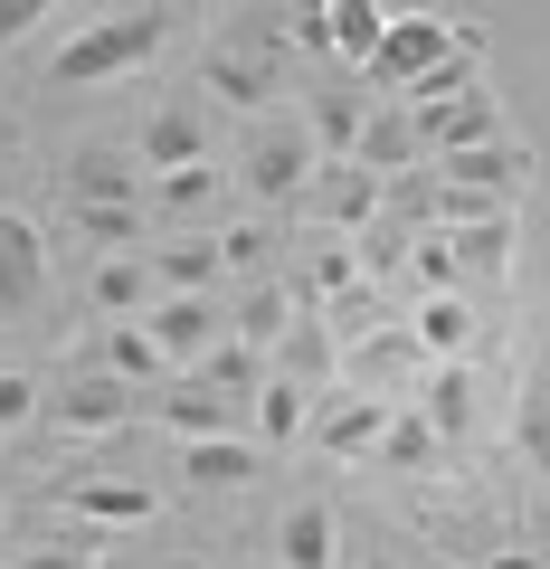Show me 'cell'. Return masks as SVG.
<instances>
[{
  "label": "cell",
  "instance_id": "cell-1",
  "mask_svg": "<svg viewBox=\"0 0 550 569\" xmlns=\"http://www.w3.org/2000/svg\"><path fill=\"white\" fill-rule=\"evenodd\" d=\"M171 20H181V10H123V20H86L77 39L48 58V86H104V77H133V67H143L152 48L171 39Z\"/></svg>",
  "mask_w": 550,
  "mask_h": 569
},
{
  "label": "cell",
  "instance_id": "cell-2",
  "mask_svg": "<svg viewBox=\"0 0 550 569\" xmlns=\"http://www.w3.org/2000/svg\"><path fill=\"white\" fill-rule=\"evenodd\" d=\"M447 58H456V29L447 20H428V10H389V39H380V58H370V86H408V96H418Z\"/></svg>",
  "mask_w": 550,
  "mask_h": 569
},
{
  "label": "cell",
  "instance_id": "cell-3",
  "mask_svg": "<svg viewBox=\"0 0 550 569\" xmlns=\"http://www.w3.org/2000/svg\"><path fill=\"white\" fill-rule=\"evenodd\" d=\"M143 332H152V342H162V361H171V370H181V361L200 370L209 351L228 342V313L209 305V295H162V305L143 313Z\"/></svg>",
  "mask_w": 550,
  "mask_h": 569
},
{
  "label": "cell",
  "instance_id": "cell-4",
  "mask_svg": "<svg viewBox=\"0 0 550 569\" xmlns=\"http://www.w3.org/2000/svg\"><path fill=\"white\" fill-rule=\"evenodd\" d=\"M48 305V238L29 209H0V313H39Z\"/></svg>",
  "mask_w": 550,
  "mask_h": 569
},
{
  "label": "cell",
  "instance_id": "cell-5",
  "mask_svg": "<svg viewBox=\"0 0 550 569\" xmlns=\"http://www.w3.org/2000/svg\"><path fill=\"white\" fill-rule=\"evenodd\" d=\"M408 123H418V152H474V142H503V104L493 96H447V104H408Z\"/></svg>",
  "mask_w": 550,
  "mask_h": 569
},
{
  "label": "cell",
  "instance_id": "cell-6",
  "mask_svg": "<svg viewBox=\"0 0 550 569\" xmlns=\"http://www.w3.org/2000/svg\"><path fill=\"white\" fill-rule=\"evenodd\" d=\"M304 181H313V133L304 123H266V133L247 142V190H257V200H294Z\"/></svg>",
  "mask_w": 550,
  "mask_h": 569
},
{
  "label": "cell",
  "instance_id": "cell-7",
  "mask_svg": "<svg viewBox=\"0 0 550 569\" xmlns=\"http://www.w3.org/2000/svg\"><path fill=\"white\" fill-rule=\"evenodd\" d=\"M67 190H77V209H143V162L114 142H86L67 162Z\"/></svg>",
  "mask_w": 550,
  "mask_h": 569
},
{
  "label": "cell",
  "instance_id": "cell-8",
  "mask_svg": "<svg viewBox=\"0 0 550 569\" xmlns=\"http://www.w3.org/2000/svg\"><path fill=\"white\" fill-rule=\"evenodd\" d=\"M437 181L474 190V200H512V190L531 181V152L522 142H474V152H447V162H437Z\"/></svg>",
  "mask_w": 550,
  "mask_h": 569
},
{
  "label": "cell",
  "instance_id": "cell-9",
  "mask_svg": "<svg viewBox=\"0 0 550 569\" xmlns=\"http://www.w3.org/2000/svg\"><path fill=\"white\" fill-rule=\"evenodd\" d=\"M58 503H67V512H86V522L133 531V522H152V512H162V493H152V485H104V475H67Z\"/></svg>",
  "mask_w": 550,
  "mask_h": 569
},
{
  "label": "cell",
  "instance_id": "cell-10",
  "mask_svg": "<svg viewBox=\"0 0 550 569\" xmlns=\"http://www.w3.org/2000/svg\"><path fill=\"white\" fill-rule=\"evenodd\" d=\"M200 86H209V96H228L238 114H266V96H276V58H247V48H200Z\"/></svg>",
  "mask_w": 550,
  "mask_h": 569
},
{
  "label": "cell",
  "instance_id": "cell-11",
  "mask_svg": "<svg viewBox=\"0 0 550 569\" xmlns=\"http://www.w3.org/2000/svg\"><path fill=\"white\" fill-rule=\"evenodd\" d=\"M418 418H428L437 447L474 437V370H466V361H437V370H428V389H418Z\"/></svg>",
  "mask_w": 550,
  "mask_h": 569
},
{
  "label": "cell",
  "instance_id": "cell-12",
  "mask_svg": "<svg viewBox=\"0 0 550 569\" xmlns=\"http://www.w3.org/2000/svg\"><path fill=\"white\" fill-rule=\"evenodd\" d=\"M133 408H143V389H123V380H77V389H58V399H48V418L77 427V437H104V427H123Z\"/></svg>",
  "mask_w": 550,
  "mask_h": 569
},
{
  "label": "cell",
  "instance_id": "cell-13",
  "mask_svg": "<svg viewBox=\"0 0 550 569\" xmlns=\"http://www.w3.org/2000/svg\"><path fill=\"white\" fill-rule=\"evenodd\" d=\"M332 550H342L332 503H294L286 522H276V569H332Z\"/></svg>",
  "mask_w": 550,
  "mask_h": 569
},
{
  "label": "cell",
  "instance_id": "cell-14",
  "mask_svg": "<svg viewBox=\"0 0 550 569\" xmlns=\"http://www.w3.org/2000/svg\"><path fill=\"white\" fill-rule=\"evenodd\" d=\"M86 295H96L104 313H123V323H143V313L162 305V276H152V257H104Z\"/></svg>",
  "mask_w": 550,
  "mask_h": 569
},
{
  "label": "cell",
  "instance_id": "cell-15",
  "mask_svg": "<svg viewBox=\"0 0 550 569\" xmlns=\"http://www.w3.org/2000/svg\"><path fill=\"white\" fill-rule=\"evenodd\" d=\"M389 418H399L389 399H342L332 418H313V447H323V456H370L389 437Z\"/></svg>",
  "mask_w": 550,
  "mask_h": 569
},
{
  "label": "cell",
  "instance_id": "cell-16",
  "mask_svg": "<svg viewBox=\"0 0 550 569\" xmlns=\"http://www.w3.org/2000/svg\"><path fill=\"white\" fill-rule=\"evenodd\" d=\"M133 162L143 171H190V162H209V142H200V123H190L181 104H162V114L143 123V142H133Z\"/></svg>",
  "mask_w": 550,
  "mask_h": 569
},
{
  "label": "cell",
  "instance_id": "cell-17",
  "mask_svg": "<svg viewBox=\"0 0 550 569\" xmlns=\"http://www.w3.org/2000/svg\"><path fill=\"white\" fill-rule=\"evenodd\" d=\"M143 418H162L171 437H190V447H200V437H228V399H219V389H200V380L171 389V399H143Z\"/></svg>",
  "mask_w": 550,
  "mask_h": 569
},
{
  "label": "cell",
  "instance_id": "cell-18",
  "mask_svg": "<svg viewBox=\"0 0 550 569\" xmlns=\"http://www.w3.org/2000/svg\"><path fill=\"white\" fill-rule=\"evenodd\" d=\"M351 162H361V171H408V162H418V123H408V104H389V114L361 123Z\"/></svg>",
  "mask_w": 550,
  "mask_h": 569
},
{
  "label": "cell",
  "instance_id": "cell-19",
  "mask_svg": "<svg viewBox=\"0 0 550 569\" xmlns=\"http://www.w3.org/2000/svg\"><path fill=\"white\" fill-rule=\"evenodd\" d=\"M152 276H162V295H209L228 276V257H219V238H181V247L152 257Z\"/></svg>",
  "mask_w": 550,
  "mask_h": 569
},
{
  "label": "cell",
  "instance_id": "cell-20",
  "mask_svg": "<svg viewBox=\"0 0 550 569\" xmlns=\"http://www.w3.org/2000/svg\"><path fill=\"white\" fill-rule=\"evenodd\" d=\"M380 39H389V10H380V0H332V58H351L370 77Z\"/></svg>",
  "mask_w": 550,
  "mask_h": 569
},
{
  "label": "cell",
  "instance_id": "cell-21",
  "mask_svg": "<svg viewBox=\"0 0 550 569\" xmlns=\"http://www.w3.org/2000/svg\"><path fill=\"white\" fill-rule=\"evenodd\" d=\"M466 342H474V305H466V295H428V305H418V351L456 361Z\"/></svg>",
  "mask_w": 550,
  "mask_h": 569
},
{
  "label": "cell",
  "instance_id": "cell-22",
  "mask_svg": "<svg viewBox=\"0 0 550 569\" xmlns=\"http://www.w3.org/2000/svg\"><path fill=\"white\" fill-rule=\"evenodd\" d=\"M512 238H522V228H512V209H503V219H466V228H456V266H474V276H503V266H512Z\"/></svg>",
  "mask_w": 550,
  "mask_h": 569
},
{
  "label": "cell",
  "instance_id": "cell-23",
  "mask_svg": "<svg viewBox=\"0 0 550 569\" xmlns=\"http://www.w3.org/2000/svg\"><path fill=\"white\" fill-rule=\"evenodd\" d=\"M228 332H238L247 351L286 342V332H294V305H286V284H247V305H238V323H228Z\"/></svg>",
  "mask_w": 550,
  "mask_h": 569
},
{
  "label": "cell",
  "instance_id": "cell-24",
  "mask_svg": "<svg viewBox=\"0 0 550 569\" xmlns=\"http://www.w3.org/2000/svg\"><path fill=\"white\" fill-rule=\"evenodd\" d=\"M162 342H152L143 323H114V342H104V380H123V389H143V380H162Z\"/></svg>",
  "mask_w": 550,
  "mask_h": 569
},
{
  "label": "cell",
  "instance_id": "cell-25",
  "mask_svg": "<svg viewBox=\"0 0 550 569\" xmlns=\"http://www.w3.org/2000/svg\"><path fill=\"white\" fill-rule=\"evenodd\" d=\"M181 475H190V485H219V493L228 485H257V447H238V437H200Z\"/></svg>",
  "mask_w": 550,
  "mask_h": 569
},
{
  "label": "cell",
  "instance_id": "cell-26",
  "mask_svg": "<svg viewBox=\"0 0 550 569\" xmlns=\"http://www.w3.org/2000/svg\"><path fill=\"white\" fill-rule=\"evenodd\" d=\"M361 123H370V104L351 96V86H332V96H313V152H351V142H361Z\"/></svg>",
  "mask_w": 550,
  "mask_h": 569
},
{
  "label": "cell",
  "instance_id": "cell-27",
  "mask_svg": "<svg viewBox=\"0 0 550 569\" xmlns=\"http://www.w3.org/2000/svg\"><path fill=\"white\" fill-rule=\"evenodd\" d=\"M257 427H266V447H286V437H304V427H313L304 389H294V380H266V389H257Z\"/></svg>",
  "mask_w": 550,
  "mask_h": 569
},
{
  "label": "cell",
  "instance_id": "cell-28",
  "mask_svg": "<svg viewBox=\"0 0 550 569\" xmlns=\"http://www.w3.org/2000/svg\"><path fill=\"white\" fill-rule=\"evenodd\" d=\"M77 228L104 257H133V247H143V209H77Z\"/></svg>",
  "mask_w": 550,
  "mask_h": 569
},
{
  "label": "cell",
  "instance_id": "cell-29",
  "mask_svg": "<svg viewBox=\"0 0 550 569\" xmlns=\"http://www.w3.org/2000/svg\"><path fill=\"white\" fill-rule=\"evenodd\" d=\"M380 456H389V466H428V456H437L428 418H418V408H399V418H389V437H380Z\"/></svg>",
  "mask_w": 550,
  "mask_h": 569
},
{
  "label": "cell",
  "instance_id": "cell-30",
  "mask_svg": "<svg viewBox=\"0 0 550 569\" xmlns=\"http://www.w3.org/2000/svg\"><path fill=\"white\" fill-rule=\"evenodd\" d=\"M219 200V171L190 162V171H162V209H209Z\"/></svg>",
  "mask_w": 550,
  "mask_h": 569
},
{
  "label": "cell",
  "instance_id": "cell-31",
  "mask_svg": "<svg viewBox=\"0 0 550 569\" xmlns=\"http://www.w3.org/2000/svg\"><path fill=\"white\" fill-rule=\"evenodd\" d=\"M247 380H257V351H247V342H219L200 361V389H247Z\"/></svg>",
  "mask_w": 550,
  "mask_h": 569
},
{
  "label": "cell",
  "instance_id": "cell-32",
  "mask_svg": "<svg viewBox=\"0 0 550 569\" xmlns=\"http://www.w3.org/2000/svg\"><path fill=\"white\" fill-rule=\"evenodd\" d=\"M522 447H531V466L550 475V380L522 389Z\"/></svg>",
  "mask_w": 550,
  "mask_h": 569
},
{
  "label": "cell",
  "instance_id": "cell-33",
  "mask_svg": "<svg viewBox=\"0 0 550 569\" xmlns=\"http://www.w3.org/2000/svg\"><path fill=\"white\" fill-rule=\"evenodd\" d=\"M0 569H96V550H77V541H39V550H10Z\"/></svg>",
  "mask_w": 550,
  "mask_h": 569
},
{
  "label": "cell",
  "instance_id": "cell-34",
  "mask_svg": "<svg viewBox=\"0 0 550 569\" xmlns=\"http://www.w3.org/2000/svg\"><path fill=\"white\" fill-rule=\"evenodd\" d=\"M29 418H39V380L0 370V427H29Z\"/></svg>",
  "mask_w": 550,
  "mask_h": 569
},
{
  "label": "cell",
  "instance_id": "cell-35",
  "mask_svg": "<svg viewBox=\"0 0 550 569\" xmlns=\"http://www.w3.org/2000/svg\"><path fill=\"white\" fill-rule=\"evenodd\" d=\"M418 295H456V247H418Z\"/></svg>",
  "mask_w": 550,
  "mask_h": 569
},
{
  "label": "cell",
  "instance_id": "cell-36",
  "mask_svg": "<svg viewBox=\"0 0 550 569\" xmlns=\"http://www.w3.org/2000/svg\"><path fill=\"white\" fill-rule=\"evenodd\" d=\"M370 200H380V190H370V171H351V181L332 190V219H342V228H361V219H370Z\"/></svg>",
  "mask_w": 550,
  "mask_h": 569
},
{
  "label": "cell",
  "instance_id": "cell-37",
  "mask_svg": "<svg viewBox=\"0 0 550 569\" xmlns=\"http://www.w3.org/2000/svg\"><path fill=\"white\" fill-rule=\"evenodd\" d=\"M39 20H48L39 0H0V48H10V39H29V29H39Z\"/></svg>",
  "mask_w": 550,
  "mask_h": 569
},
{
  "label": "cell",
  "instance_id": "cell-38",
  "mask_svg": "<svg viewBox=\"0 0 550 569\" xmlns=\"http://www.w3.org/2000/svg\"><path fill=\"white\" fill-rule=\"evenodd\" d=\"M219 257H228V266H266V238H257V228H228Z\"/></svg>",
  "mask_w": 550,
  "mask_h": 569
},
{
  "label": "cell",
  "instance_id": "cell-39",
  "mask_svg": "<svg viewBox=\"0 0 550 569\" xmlns=\"http://www.w3.org/2000/svg\"><path fill=\"white\" fill-rule=\"evenodd\" d=\"M484 569H541V550H493Z\"/></svg>",
  "mask_w": 550,
  "mask_h": 569
},
{
  "label": "cell",
  "instance_id": "cell-40",
  "mask_svg": "<svg viewBox=\"0 0 550 569\" xmlns=\"http://www.w3.org/2000/svg\"><path fill=\"white\" fill-rule=\"evenodd\" d=\"M361 569H399V560H380V550H370V560H361Z\"/></svg>",
  "mask_w": 550,
  "mask_h": 569
},
{
  "label": "cell",
  "instance_id": "cell-41",
  "mask_svg": "<svg viewBox=\"0 0 550 569\" xmlns=\"http://www.w3.org/2000/svg\"><path fill=\"white\" fill-rule=\"evenodd\" d=\"M162 569H209V560H162Z\"/></svg>",
  "mask_w": 550,
  "mask_h": 569
}]
</instances>
